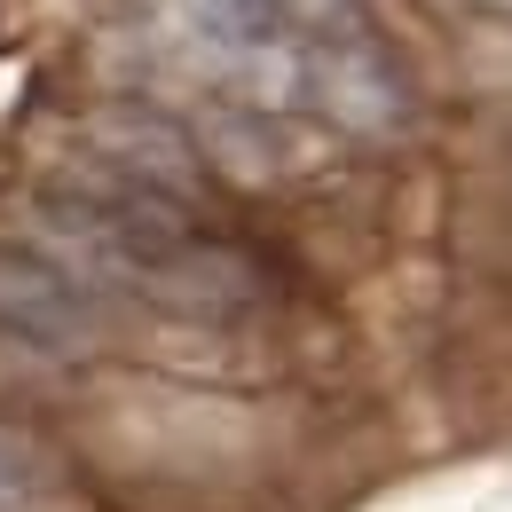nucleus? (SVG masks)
I'll return each mask as SVG.
<instances>
[{
	"instance_id": "nucleus-3",
	"label": "nucleus",
	"mask_w": 512,
	"mask_h": 512,
	"mask_svg": "<svg viewBox=\"0 0 512 512\" xmlns=\"http://www.w3.org/2000/svg\"><path fill=\"white\" fill-rule=\"evenodd\" d=\"M87 142H95V166H111V174H127V182H150V190L182 197V205L197 197V150L166 127V119L103 111V119L87 127Z\"/></svg>"
},
{
	"instance_id": "nucleus-1",
	"label": "nucleus",
	"mask_w": 512,
	"mask_h": 512,
	"mask_svg": "<svg viewBox=\"0 0 512 512\" xmlns=\"http://www.w3.org/2000/svg\"><path fill=\"white\" fill-rule=\"evenodd\" d=\"M142 292H150L158 308H174V316L229 323V316H245V308L268 300V268H260L245 245H229V237H190L174 260H158V268L142 276Z\"/></svg>"
},
{
	"instance_id": "nucleus-4",
	"label": "nucleus",
	"mask_w": 512,
	"mask_h": 512,
	"mask_svg": "<svg viewBox=\"0 0 512 512\" xmlns=\"http://www.w3.org/2000/svg\"><path fill=\"white\" fill-rule=\"evenodd\" d=\"M56 465L32 442H0V512H56Z\"/></svg>"
},
{
	"instance_id": "nucleus-2",
	"label": "nucleus",
	"mask_w": 512,
	"mask_h": 512,
	"mask_svg": "<svg viewBox=\"0 0 512 512\" xmlns=\"http://www.w3.org/2000/svg\"><path fill=\"white\" fill-rule=\"evenodd\" d=\"M0 331L24 347H48V355H87L103 316L64 268H48L32 253H0Z\"/></svg>"
}]
</instances>
